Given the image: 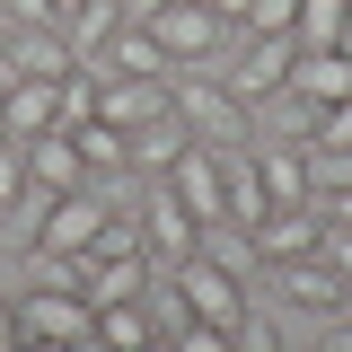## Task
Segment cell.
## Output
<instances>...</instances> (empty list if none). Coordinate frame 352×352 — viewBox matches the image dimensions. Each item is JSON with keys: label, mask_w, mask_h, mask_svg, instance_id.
<instances>
[{"label": "cell", "mask_w": 352, "mask_h": 352, "mask_svg": "<svg viewBox=\"0 0 352 352\" xmlns=\"http://www.w3.org/2000/svg\"><path fill=\"white\" fill-rule=\"evenodd\" d=\"M185 150H194V132L176 124V106L159 115V124H141V132H132V168H141V176H168Z\"/></svg>", "instance_id": "d6986e66"}, {"label": "cell", "mask_w": 352, "mask_h": 352, "mask_svg": "<svg viewBox=\"0 0 352 352\" xmlns=\"http://www.w3.org/2000/svg\"><path fill=\"white\" fill-rule=\"evenodd\" d=\"M18 344H97V308L80 291L18 282Z\"/></svg>", "instance_id": "277c9868"}, {"label": "cell", "mask_w": 352, "mask_h": 352, "mask_svg": "<svg viewBox=\"0 0 352 352\" xmlns=\"http://www.w3.org/2000/svg\"><path fill=\"white\" fill-rule=\"evenodd\" d=\"M291 18H300V0H256V9H247V27H264V36H282Z\"/></svg>", "instance_id": "484cf974"}, {"label": "cell", "mask_w": 352, "mask_h": 352, "mask_svg": "<svg viewBox=\"0 0 352 352\" xmlns=\"http://www.w3.org/2000/svg\"><path fill=\"white\" fill-rule=\"evenodd\" d=\"M256 168H264V194H273V203H308V150L256 141Z\"/></svg>", "instance_id": "ffe728a7"}, {"label": "cell", "mask_w": 352, "mask_h": 352, "mask_svg": "<svg viewBox=\"0 0 352 352\" xmlns=\"http://www.w3.org/2000/svg\"><path fill=\"white\" fill-rule=\"evenodd\" d=\"M229 344H238V352H273V344H282V317L247 300V308H238V326H229Z\"/></svg>", "instance_id": "603a6c76"}, {"label": "cell", "mask_w": 352, "mask_h": 352, "mask_svg": "<svg viewBox=\"0 0 352 352\" xmlns=\"http://www.w3.org/2000/svg\"><path fill=\"white\" fill-rule=\"evenodd\" d=\"M0 344H18V300L0 291Z\"/></svg>", "instance_id": "f546056e"}, {"label": "cell", "mask_w": 352, "mask_h": 352, "mask_svg": "<svg viewBox=\"0 0 352 352\" xmlns=\"http://www.w3.org/2000/svg\"><path fill=\"white\" fill-rule=\"evenodd\" d=\"M308 203H317L326 220H352V185H344V194H308Z\"/></svg>", "instance_id": "f1b7e54d"}, {"label": "cell", "mask_w": 352, "mask_h": 352, "mask_svg": "<svg viewBox=\"0 0 352 352\" xmlns=\"http://www.w3.org/2000/svg\"><path fill=\"white\" fill-rule=\"evenodd\" d=\"M168 273H176V291H185V308H194L203 326H238V308L256 300V282L220 273L212 256H185V264H168Z\"/></svg>", "instance_id": "52a82bcc"}, {"label": "cell", "mask_w": 352, "mask_h": 352, "mask_svg": "<svg viewBox=\"0 0 352 352\" xmlns=\"http://www.w3.org/2000/svg\"><path fill=\"white\" fill-rule=\"evenodd\" d=\"M124 9H132V18H150V9H168V0H124Z\"/></svg>", "instance_id": "4dcf8cb0"}, {"label": "cell", "mask_w": 352, "mask_h": 352, "mask_svg": "<svg viewBox=\"0 0 352 352\" xmlns=\"http://www.w3.org/2000/svg\"><path fill=\"white\" fill-rule=\"evenodd\" d=\"M124 27H132V9H124V0H80V9L62 18V36H71V53H80V62H97V53L124 36Z\"/></svg>", "instance_id": "e0dca14e"}, {"label": "cell", "mask_w": 352, "mask_h": 352, "mask_svg": "<svg viewBox=\"0 0 352 352\" xmlns=\"http://www.w3.org/2000/svg\"><path fill=\"white\" fill-rule=\"evenodd\" d=\"M80 53L62 27H9V80H71Z\"/></svg>", "instance_id": "8fae6325"}, {"label": "cell", "mask_w": 352, "mask_h": 352, "mask_svg": "<svg viewBox=\"0 0 352 352\" xmlns=\"http://www.w3.org/2000/svg\"><path fill=\"white\" fill-rule=\"evenodd\" d=\"M317 238H326V212H317V203H264V212H256L264 264H273V256H317Z\"/></svg>", "instance_id": "9c48e42d"}, {"label": "cell", "mask_w": 352, "mask_h": 352, "mask_svg": "<svg viewBox=\"0 0 352 352\" xmlns=\"http://www.w3.org/2000/svg\"><path fill=\"white\" fill-rule=\"evenodd\" d=\"M97 344H115V352H150V344H159L150 300H115V308H97Z\"/></svg>", "instance_id": "44dd1931"}, {"label": "cell", "mask_w": 352, "mask_h": 352, "mask_svg": "<svg viewBox=\"0 0 352 352\" xmlns=\"http://www.w3.org/2000/svg\"><path fill=\"white\" fill-rule=\"evenodd\" d=\"M141 27L159 36L168 71H203V62H220V53H229V27H220L212 0H168V9H150Z\"/></svg>", "instance_id": "3957f363"}, {"label": "cell", "mask_w": 352, "mask_h": 352, "mask_svg": "<svg viewBox=\"0 0 352 352\" xmlns=\"http://www.w3.org/2000/svg\"><path fill=\"white\" fill-rule=\"evenodd\" d=\"M317 115H326L317 97H300V88H273V97L256 106V141H291V150H308V141H317Z\"/></svg>", "instance_id": "5bb4252c"}, {"label": "cell", "mask_w": 352, "mask_h": 352, "mask_svg": "<svg viewBox=\"0 0 352 352\" xmlns=\"http://www.w3.org/2000/svg\"><path fill=\"white\" fill-rule=\"evenodd\" d=\"M88 71H97V80H106V71H141V80H176V71H168V53H159V36H150L141 18H132V27H124L115 44H106V53H97Z\"/></svg>", "instance_id": "ac0fdd59"}, {"label": "cell", "mask_w": 352, "mask_h": 352, "mask_svg": "<svg viewBox=\"0 0 352 352\" xmlns=\"http://www.w3.org/2000/svg\"><path fill=\"white\" fill-rule=\"evenodd\" d=\"M317 256H326V264H335V273L352 282V220H326V238H317Z\"/></svg>", "instance_id": "d4e9b609"}, {"label": "cell", "mask_w": 352, "mask_h": 352, "mask_svg": "<svg viewBox=\"0 0 352 352\" xmlns=\"http://www.w3.org/2000/svg\"><path fill=\"white\" fill-rule=\"evenodd\" d=\"M141 247H150V264H185L194 247H203V220L168 194V176L141 185Z\"/></svg>", "instance_id": "8992f818"}, {"label": "cell", "mask_w": 352, "mask_h": 352, "mask_svg": "<svg viewBox=\"0 0 352 352\" xmlns=\"http://www.w3.org/2000/svg\"><path fill=\"white\" fill-rule=\"evenodd\" d=\"M291 36H300L308 53H317V44H352V0H300Z\"/></svg>", "instance_id": "7402d4cb"}, {"label": "cell", "mask_w": 352, "mask_h": 352, "mask_svg": "<svg viewBox=\"0 0 352 352\" xmlns=\"http://www.w3.org/2000/svg\"><path fill=\"white\" fill-rule=\"evenodd\" d=\"M97 115H106V124L132 141L141 124H159V115H168V80H141V71H106V80H97Z\"/></svg>", "instance_id": "ba28073f"}, {"label": "cell", "mask_w": 352, "mask_h": 352, "mask_svg": "<svg viewBox=\"0 0 352 352\" xmlns=\"http://www.w3.org/2000/svg\"><path fill=\"white\" fill-rule=\"evenodd\" d=\"M168 106H176V124L194 132L203 150H247V141H256V106L220 80L212 62H203V71H176V80H168Z\"/></svg>", "instance_id": "6da1fadb"}, {"label": "cell", "mask_w": 352, "mask_h": 352, "mask_svg": "<svg viewBox=\"0 0 352 352\" xmlns=\"http://www.w3.org/2000/svg\"><path fill=\"white\" fill-rule=\"evenodd\" d=\"M62 124V80H9V97H0V132L9 141H36V132Z\"/></svg>", "instance_id": "7c38bea8"}, {"label": "cell", "mask_w": 352, "mask_h": 352, "mask_svg": "<svg viewBox=\"0 0 352 352\" xmlns=\"http://www.w3.org/2000/svg\"><path fill=\"white\" fill-rule=\"evenodd\" d=\"M71 9H80V0H53V18H71Z\"/></svg>", "instance_id": "d6a6232c"}, {"label": "cell", "mask_w": 352, "mask_h": 352, "mask_svg": "<svg viewBox=\"0 0 352 352\" xmlns=\"http://www.w3.org/2000/svg\"><path fill=\"white\" fill-rule=\"evenodd\" d=\"M0 97H9V71H0Z\"/></svg>", "instance_id": "836d02e7"}, {"label": "cell", "mask_w": 352, "mask_h": 352, "mask_svg": "<svg viewBox=\"0 0 352 352\" xmlns=\"http://www.w3.org/2000/svg\"><path fill=\"white\" fill-rule=\"evenodd\" d=\"M291 88H300V97H317V106H344V97H352V44H317V53L300 44Z\"/></svg>", "instance_id": "9a60e30c"}, {"label": "cell", "mask_w": 352, "mask_h": 352, "mask_svg": "<svg viewBox=\"0 0 352 352\" xmlns=\"http://www.w3.org/2000/svg\"><path fill=\"white\" fill-rule=\"evenodd\" d=\"M291 71H300V36H291V27H282V36H264V27H247V36H238V53H229V71H220V80L238 88L247 106H264L273 88H291Z\"/></svg>", "instance_id": "5b68a950"}, {"label": "cell", "mask_w": 352, "mask_h": 352, "mask_svg": "<svg viewBox=\"0 0 352 352\" xmlns=\"http://www.w3.org/2000/svg\"><path fill=\"white\" fill-rule=\"evenodd\" d=\"M27 194H36V176H27V141H9V132H0V212H9V203H27Z\"/></svg>", "instance_id": "cb8c5ba5"}, {"label": "cell", "mask_w": 352, "mask_h": 352, "mask_svg": "<svg viewBox=\"0 0 352 352\" xmlns=\"http://www.w3.org/2000/svg\"><path fill=\"white\" fill-rule=\"evenodd\" d=\"M27 176H36L44 194H80V185H88V159H80V141L53 124V132H36V141H27Z\"/></svg>", "instance_id": "4fadbf2b"}, {"label": "cell", "mask_w": 352, "mask_h": 352, "mask_svg": "<svg viewBox=\"0 0 352 352\" xmlns=\"http://www.w3.org/2000/svg\"><path fill=\"white\" fill-rule=\"evenodd\" d=\"M194 256H212L220 273H238V282H256V273H264V247H256L247 220H203V247H194Z\"/></svg>", "instance_id": "2e32d148"}, {"label": "cell", "mask_w": 352, "mask_h": 352, "mask_svg": "<svg viewBox=\"0 0 352 352\" xmlns=\"http://www.w3.org/2000/svg\"><path fill=\"white\" fill-rule=\"evenodd\" d=\"M220 9V27H229V36H247V9H256V0H212Z\"/></svg>", "instance_id": "83f0119b"}, {"label": "cell", "mask_w": 352, "mask_h": 352, "mask_svg": "<svg viewBox=\"0 0 352 352\" xmlns=\"http://www.w3.org/2000/svg\"><path fill=\"white\" fill-rule=\"evenodd\" d=\"M168 194H176V203H185L194 220H229V185H220V150H203V141H194V150H185V159L168 168Z\"/></svg>", "instance_id": "30bf717a"}, {"label": "cell", "mask_w": 352, "mask_h": 352, "mask_svg": "<svg viewBox=\"0 0 352 352\" xmlns=\"http://www.w3.org/2000/svg\"><path fill=\"white\" fill-rule=\"evenodd\" d=\"M256 291L273 308H300V317H344V300H352V282L335 273L326 256H273L256 273Z\"/></svg>", "instance_id": "7a4b0ae2"}, {"label": "cell", "mask_w": 352, "mask_h": 352, "mask_svg": "<svg viewBox=\"0 0 352 352\" xmlns=\"http://www.w3.org/2000/svg\"><path fill=\"white\" fill-rule=\"evenodd\" d=\"M0 71H9V18H0Z\"/></svg>", "instance_id": "1f68e13d"}, {"label": "cell", "mask_w": 352, "mask_h": 352, "mask_svg": "<svg viewBox=\"0 0 352 352\" xmlns=\"http://www.w3.org/2000/svg\"><path fill=\"white\" fill-rule=\"evenodd\" d=\"M0 18H9V27H62L53 0H0Z\"/></svg>", "instance_id": "4316f807"}]
</instances>
